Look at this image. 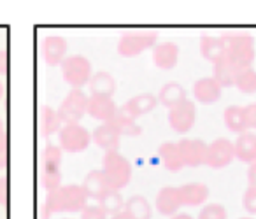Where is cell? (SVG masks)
<instances>
[{
  "label": "cell",
  "instance_id": "obj_1",
  "mask_svg": "<svg viewBox=\"0 0 256 219\" xmlns=\"http://www.w3.org/2000/svg\"><path fill=\"white\" fill-rule=\"evenodd\" d=\"M86 200L88 196L81 184H62L58 190L46 194L42 219H50L51 214H81L86 207Z\"/></svg>",
  "mask_w": 256,
  "mask_h": 219
},
{
  "label": "cell",
  "instance_id": "obj_2",
  "mask_svg": "<svg viewBox=\"0 0 256 219\" xmlns=\"http://www.w3.org/2000/svg\"><path fill=\"white\" fill-rule=\"evenodd\" d=\"M226 42V60L235 70L249 68L254 62V39L248 34H224Z\"/></svg>",
  "mask_w": 256,
  "mask_h": 219
},
{
  "label": "cell",
  "instance_id": "obj_3",
  "mask_svg": "<svg viewBox=\"0 0 256 219\" xmlns=\"http://www.w3.org/2000/svg\"><path fill=\"white\" fill-rule=\"evenodd\" d=\"M102 172L110 190L121 191L132 180V165L120 151H107L104 154Z\"/></svg>",
  "mask_w": 256,
  "mask_h": 219
},
{
  "label": "cell",
  "instance_id": "obj_4",
  "mask_svg": "<svg viewBox=\"0 0 256 219\" xmlns=\"http://www.w3.org/2000/svg\"><path fill=\"white\" fill-rule=\"evenodd\" d=\"M158 44V32L154 30H130L124 32L118 40V53L123 58L139 56Z\"/></svg>",
  "mask_w": 256,
  "mask_h": 219
},
{
  "label": "cell",
  "instance_id": "obj_5",
  "mask_svg": "<svg viewBox=\"0 0 256 219\" xmlns=\"http://www.w3.org/2000/svg\"><path fill=\"white\" fill-rule=\"evenodd\" d=\"M64 81L70 86L72 90H82L90 82L93 76L92 62L84 54H70L60 65Z\"/></svg>",
  "mask_w": 256,
  "mask_h": 219
},
{
  "label": "cell",
  "instance_id": "obj_6",
  "mask_svg": "<svg viewBox=\"0 0 256 219\" xmlns=\"http://www.w3.org/2000/svg\"><path fill=\"white\" fill-rule=\"evenodd\" d=\"M88 96L82 90H70L56 110L62 123H79L88 114Z\"/></svg>",
  "mask_w": 256,
  "mask_h": 219
},
{
  "label": "cell",
  "instance_id": "obj_7",
  "mask_svg": "<svg viewBox=\"0 0 256 219\" xmlns=\"http://www.w3.org/2000/svg\"><path fill=\"white\" fill-rule=\"evenodd\" d=\"M58 142H60L62 151L76 154V152H82L88 149L92 142V134L81 123L64 124L62 130L58 132Z\"/></svg>",
  "mask_w": 256,
  "mask_h": 219
},
{
  "label": "cell",
  "instance_id": "obj_8",
  "mask_svg": "<svg viewBox=\"0 0 256 219\" xmlns=\"http://www.w3.org/2000/svg\"><path fill=\"white\" fill-rule=\"evenodd\" d=\"M168 124L176 134H188L196 121V106L193 100L186 98L184 102H181L179 106H176L174 109L168 110Z\"/></svg>",
  "mask_w": 256,
  "mask_h": 219
},
{
  "label": "cell",
  "instance_id": "obj_9",
  "mask_svg": "<svg viewBox=\"0 0 256 219\" xmlns=\"http://www.w3.org/2000/svg\"><path fill=\"white\" fill-rule=\"evenodd\" d=\"M234 160H235L234 142L228 140V138L220 137L207 146L206 165L210 166V168H214V170L224 168V166L230 165Z\"/></svg>",
  "mask_w": 256,
  "mask_h": 219
},
{
  "label": "cell",
  "instance_id": "obj_10",
  "mask_svg": "<svg viewBox=\"0 0 256 219\" xmlns=\"http://www.w3.org/2000/svg\"><path fill=\"white\" fill-rule=\"evenodd\" d=\"M179 151H181V158L184 166H196L206 165V158H207V146L204 140L200 138H181L178 140Z\"/></svg>",
  "mask_w": 256,
  "mask_h": 219
},
{
  "label": "cell",
  "instance_id": "obj_11",
  "mask_svg": "<svg viewBox=\"0 0 256 219\" xmlns=\"http://www.w3.org/2000/svg\"><path fill=\"white\" fill-rule=\"evenodd\" d=\"M120 107L116 106L112 96L104 95H90L88 96V114L93 120H98L100 123H109Z\"/></svg>",
  "mask_w": 256,
  "mask_h": 219
},
{
  "label": "cell",
  "instance_id": "obj_12",
  "mask_svg": "<svg viewBox=\"0 0 256 219\" xmlns=\"http://www.w3.org/2000/svg\"><path fill=\"white\" fill-rule=\"evenodd\" d=\"M151 58L156 68L162 70H172L176 68L179 62V46L172 40H165V42H158L156 46L151 50Z\"/></svg>",
  "mask_w": 256,
  "mask_h": 219
},
{
  "label": "cell",
  "instance_id": "obj_13",
  "mask_svg": "<svg viewBox=\"0 0 256 219\" xmlns=\"http://www.w3.org/2000/svg\"><path fill=\"white\" fill-rule=\"evenodd\" d=\"M68 44L62 36H48L42 44L44 62L50 67H58L64 64V60L68 56Z\"/></svg>",
  "mask_w": 256,
  "mask_h": 219
},
{
  "label": "cell",
  "instance_id": "obj_14",
  "mask_svg": "<svg viewBox=\"0 0 256 219\" xmlns=\"http://www.w3.org/2000/svg\"><path fill=\"white\" fill-rule=\"evenodd\" d=\"M156 104H158L156 95H153V93H140V95H136L130 100H126V102L120 107V110L126 114V116L137 120V118L151 112V110L156 107Z\"/></svg>",
  "mask_w": 256,
  "mask_h": 219
},
{
  "label": "cell",
  "instance_id": "obj_15",
  "mask_svg": "<svg viewBox=\"0 0 256 219\" xmlns=\"http://www.w3.org/2000/svg\"><path fill=\"white\" fill-rule=\"evenodd\" d=\"M193 98L198 104H214L221 98V93L223 88L216 82V79L210 76V78H202L198 81L193 82Z\"/></svg>",
  "mask_w": 256,
  "mask_h": 219
},
{
  "label": "cell",
  "instance_id": "obj_16",
  "mask_svg": "<svg viewBox=\"0 0 256 219\" xmlns=\"http://www.w3.org/2000/svg\"><path fill=\"white\" fill-rule=\"evenodd\" d=\"M154 205H156V210L160 212L162 216H165V218L176 216L179 212V208L182 207L181 196H179V190L174 186L162 188L156 194Z\"/></svg>",
  "mask_w": 256,
  "mask_h": 219
},
{
  "label": "cell",
  "instance_id": "obj_17",
  "mask_svg": "<svg viewBox=\"0 0 256 219\" xmlns=\"http://www.w3.org/2000/svg\"><path fill=\"white\" fill-rule=\"evenodd\" d=\"M181 204L184 207H198L204 205L209 198V186L204 182H186L178 188Z\"/></svg>",
  "mask_w": 256,
  "mask_h": 219
},
{
  "label": "cell",
  "instance_id": "obj_18",
  "mask_svg": "<svg viewBox=\"0 0 256 219\" xmlns=\"http://www.w3.org/2000/svg\"><path fill=\"white\" fill-rule=\"evenodd\" d=\"M234 149H235V158L242 163H251L256 162V134L251 130L244 132V134L237 135V138L234 140Z\"/></svg>",
  "mask_w": 256,
  "mask_h": 219
},
{
  "label": "cell",
  "instance_id": "obj_19",
  "mask_svg": "<svg viewBox=\"0 0 256 219\" xmlns=\"http://www.w3.org/2000/svg\"><path fill=\"white\" fill-rule=\"evenodd\" d=\"M92 140L104 151H118L121 142V135L110 123H100L95 130L92 132Z\"/></svg>",
  "mask_w": 256,
  "mask_h": 219
},
{
  "label": "cell",
  "instance_id": "obj_20",
  "mask_svg": "<svg viewBox=\"0 0 256 219\" xmlns=\"http://www.w3.org/2000/svg\"><path fill=\"white\" fill-rule=\"evenodd\" d=\"M200 54L210 64H218L226 56V42H224L223 36H204L200 39Z\"/></svg>",
  "mask_w": 256,
  "mask_h": 219
},
{
  "label": "cell",
  "instance_id": "obj_21",
  "mask_svg": "<svg viewBox=\"0 0 256 219\" xmlns=\"http://www.w3.org/2000/svg\"><path fill=\"white\" fill-rule=\"evenodd\" d=\"M82 190H84L86 196L88 198H93V200L98 202L100 198L104 196V194L107 193V191L110 190L109 184H107V179L106 176H104L102 168H96V170H92V172H88V176L84 177V180H82Z\"/></svg>",
  "mask_w": 256,
  "mask_h": 219
},
{
  "label": "cell",
  "instance_id": "obj_22",
  "mask_svg": "<svg viewBox=\"0 0 256 219\" xmlns=\"http://www.w3.org/2000/svg\"><path fill=\"white\" fill-rule=\"evenodd\" d=\"M188 98L186 95V90L182 84L176 81L165 82L164 86L160 88V93H158V104H162L164 107H167L168 110L174 109L176 106H179L181 102Z\"/></svg>",
  "mask_w": 256,
  "mask_h": 219
},
{
  "label": "cell",
  "instance_id": "obj_23",
  "mask_svg": "<svg viewBox=\"0 0 256 219\" xmlns=\"http://www.w3.org/2000/svg\"><path fill=\"white\" fill-rule=\"evenodd\" d=\"M90 86V95H104V96H114L116 93V79L112 78V74L106 70H98L92 76L88 82Z\"/></svg>",
  "mask_w": 256,
  "mask_h": 219
},
{
  "label": "cell",
  "instance_id": "obj_24",
  "mask_svg": "<svg viewBox=\"0 0 256 219\" xmlns=\"http://www.w3.org/2000/svg\"><path fill=\"white\" fill-rule=\"evenodd\" d=\"M123 214L128 219H151L153 208H151L150 202L142 194H134L128 200H124Z\"/></svg>",
  "mask_w": 256,
  "mask_h": 219
},
{
  "label": "cell",
  "instance_id": "obj_25",
  "mask_svg": "<svg viewBox=\"0 0 256 219\" xmlns=\"http://www.w3.org/2000/svg\"><path fill=\"white\" fill-rule=\"evenodd\" d=\"M158 156L168 172H179L184 166L178 142H164L158 149Z\"/></svg>",
  "mask_w": 256,
  "mask_h": 219
},
{
  "label": "cell",
  "instance_id": "obj_26",
  "mask_svg": "<svg viewBox=\"0 0 256 219\" xmlns=\"http://www.w3.org/2000/svg\"><path fill=\"white\" fill-rule=\"evenodd\" d=\"M64 123L58 118V112L50 106H42L39 110V130L44 137H51V135L58 134L62 130Z\"/></svg>",
  "mask_w": 256,
  "mask_h": 219
},
{
  "label": "cell",
  "instance_id": "obj_27",
  "mask_svg": "<svg viewBox=\"0 0 256 219\" xmlns=\"http://www.w3.org/2000/svg\"><path fill=\"white\" fill-rule=\"evenodd\" d=\"M223 121L224 126L232 132V134H244L248 132V123H246V114H244V107L240 106H230L224 109L223 112Z\"/></svg>",
  "mask_w": 256,
  "mask_h": 219
},
{
  "label": "cell",
  "instance_id": "obj_28",
  "mask_svg": "<svg viewBox=\"0 0 256 219\" xmlns=\"http://www.w3.org/2000/svg\"><path fill=\"white\" fill-rule=\"evenodd\" d=\"M109 123L116 128L121 137H123V135H126V137H139V135L142 134V126H140L134 118L126 116V114L121 112V110H118L116 116H114Z\"/></svg>",
  "mask_w": 256,
  "mask_h": 219
},
{
  "label": "cell",
  "instance_id": "obj_29",
  "mask_svg": "<svg viewBox=\"0 0 256 219\" xmlns=\"http://www.w3.org/2000/svg\"><path fill=\"white\" fill-rule=\"evenodd\" d=\"M98 207L102 208L104 212H106L109 218H112V216L116 214H121L124 208V200L123 196H121L120 191L116 190H109L106 194H104L102 198L98 200Z\"/></svg>",
  "mask_w": 256,
  "mask_h": 219
},
{
  "label": "cell",
  "instance_id": "obj_30",
  "mask_svg": "<svg viewBox=\"0 0 256 219\" xmlns=\"http://www.w3.org/2000/svg\"><path fill=\"white\" fill-rule=\"evenodd\" d=\"M62 148L48 144L42 151V172H60L62 170Z\"/></svg>",
  "mask_w": 256,
  "mask_h": 219
},
{
  "label": "cell",
  "instance_id": "obj_31",
  "mask_svg": "<svg viewBox=\"0 0 256 219\" xmlns=\"http://www.w3.org/2000/svg\"><path fill=\"white\" fill-rule=\"evenodd\" d=\"M235 76H237V70L228 64L226 58H223L221 62L214 64V76L212 78L216 79V82L221 86V88H230V86H234Z\"/></svg>",
  "mask_w": 256,
  "mask_h": 219
},
{
  "label": "cell",
  "instance_id": "obj_32",
  "mask_svg": "<svg viewBox=\"0 0 256 219\" xmlns=\"http://www.w3.org/2000/svg\"><path fill=\"white\" fill-rule=\"evenodd\" d=\"M234 86L238 92L246 93V95H251L256 93V70L252 67L244 68V70H238L235 76Z\"/></svg>",
  "mask_w": 256,
  "mask_h": 219
},
{
  "label": "cell",
  "instance_id": "obj_33",
  "mask_svg": "<svg viewBox=\"0 0 256 219\" xmlns=\"http://www.w3.org/2000/svg\"><path fill=\"white\" fill-rule=\"evenodd\" d=\"M228 212L221 204H206L200 208L196 219H226Z\"/></svg>",
  "mask_w": 256,
  "mask_h": 219
},
{
  "label": "cell",
  "instance_id": "obj_34",
  "mask_svg": "<svg viewBox=\"0 0 256 219\" xmlns=\"http://www.w3.org/2000/svg\"><path fill=\"white\" fill-rule=\"evenodd\" d=\"M40 182L48 193L58 190L62 186V170L60 172H40Z\"/></svg>",
  "mask_w": 256,
  "mask_h": 219
},
{
  "label": "cell",
  "instance_id": "obj_35",
  "mask_svg": "<svg viewBox=\"0 0 256 219\" xmlns=\"http://www.w3.org/2000/svg\"><path fill=\"white\" fill-rule=\"evenodd\" d=\"M242 207L249 216H256V188L248 186L244 196H242Z\"/></svg>",
  "mask_w": 256,
  "mask_h": 219
},
{
  "label": "cell",
  "instance_id": "obj_36",
  "mask_svg": "<svg viewBox=\"0 0 256 219\" xmlns=\"http://www.w3.org/2000/svg\"><path fill=\"white\" fill-rule=\"evenodd\" d=\"M79 219H109V216L98 207V205H86L82 208Z\"/></svg>",
  "mask_w": 256,
  "mask_h": 219
},
{
  "label": "cell",
  "instance_id": "obj_37",
  "mask_svg": "<svg viewBox=\"0 0 256 219\" xmlns=\"http://www.w3.org/2000/svg\"><path fill=\"white\" fill-rule=\"evenodd\" d=\"M244 114H246V123H248V128L251 132H254L256 130V102L246 106Z\"/></svg>",
  "mask_w": 256,
  "mask_h": 219
},
{
  "label": "cell",
  "instance_id": "obj_38",
  "mask_svg": "<svg viewBox=\"0 0 256 219\" xmlns=\"http://www.w3.org/2000/svg\"><path fill=\"white\" fill-rule=\"evenodd\" d=\"M9 200V186L6 177H0V205H6Z\"/></svg>",
  "mask_w": 256,
  "mask_h": 219
},
{
  "label": "cell",
  "instance_id": "obj_39",
  "mask_svg": "<svg viewBox=\"0 0 256 219\" xmlns=\"http://www.w3.org/2000/svg\"><path fill=\"white\" fill-rule=\"evenodd\" d=\"M246 179H248V186L256 188V162L251 163L248 166V174H246Z\"/></svg>",
  "mask_w": 256,
  "mask_h": 219
},
{
  "label": "cell",
  "instance_id": "obj_40",
  "mask_svg": "<svg viewBox=\"0 0 256 219\" xmlns=\"http://www.w3.org/2000/svg\"><path fill=\"white\" fill-rule=\"evenodd\" d=\"M8 70H9V60H8V53L4 50H0V76L4 78L8 76Z\"/></svg>",
  "mask_w": 256,
  "mask_h": 219
},
{
  "label": "cell",
  "instance_id": "obj_41",
  "mask_svg": "<svg viewBox=\"0 0 256 219\" xmlns=\"http://www.w3.org/2000/svg\"><path fill=\"white\" fill-rule=\"evenodd\" d=\"M8 165V142L0 144V170Z\"/></svg>",
  "mask_w": 256,
  "mask_h": 219
},
{
  "label": "cell",
  "instance_id": "obj_42",
  "mask_svg": "<svg viewBox=\"0 0 256 219\" xmlns=\"http://www.w3.org/2000/svg\"><path fill=\"white\" fill-rule=\"evenodd\" d=\"M4 142H8V138H6V128H4V121L0 120V144H4Z\"/></svg>",
  "mask_w": 256,
  "mask_h": 219
},
{
  "label": "cell",
  "instance_id": "obj_43",
  "mask_svg": "<svg viewBox=\"0 0 256 219\" xmlns=\"http://www.w3.org/2000/svg\"><path fill=\"white\" fill-rule=\"evenodd\" d=\"M170 219H195L193 216H190V214H182V212H178L176 216H172Z\"/></svg>",
  "mask_w": 256,
  "mask_h": 219
},
{
  "label": "cell",
  "instance_id": "obj_44",
  "mask_svg": "<svg viewBox=\"0 0 256 219\" xmlns=\"http://www.w3.org/2000/svg\"><path fill=\"white\" fill-rule=\"evenodd\" d=\"M109 219H128V218L123 214V212H121V214H116V216H112V218H109Z\"/></svg>",
  "mask_w": 256,
  "mask_h": 219
},
{
  "label": "cell",
  "instance_id": "obj_45",
  "mask_svg": "<svg viewBox=\"0 0 256 219\" xmlns=\"http://www.w3.org/2000/svg\"><path fill=\"white\" fill-rule=\"evenodd\" d=\"M2 95H4V86H2V82H0V98H2Z\"/></svg>",
  "mask_w": 256,
  "mask_h": 219
},
{
  "label": "cell",
  "instance_id": "obj_46",
  "mask_svg": "<svg viewBox=\"0 0 256 219\" xmlns=\"http://www.w3.org/2000/svg\"><path fill=\"white\" fill-rule=\"evenodd\" d=\"M240 219H252V218H240Z\"/></svg>",
  "mask_w": 256,
  "mask_h": 219
}]
</instances>
